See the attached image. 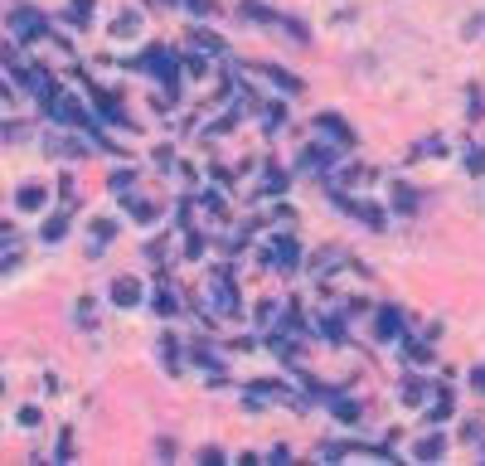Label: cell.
Returning a JSON list of instances; mask_svg holds the SVG:
<instances>
[{
	"mask_svg": "<svg viewBox=\"0 0 485 466\" xmlns=\"http://www.w3.org/2000/svg\"><path fill=\"white\" fill-rule=\"evenodd\" d=\"M10 34H15V39H44L49 25H44L34 10H15V15H10Z\"/></svg>",
	"mask_w": 485,
	"mask_h": 466,
	"instance_id": "cell-3",
	"label": "cell"
},
{
	"mask_svg": "<svg viewBox=\"0 0 485 466\" xmlns=\"http://www.w3.org/2000/svg\"><path fill=\"white\" fill-rule=\"evenodd\" d=\"M442 452H447V438H442V433H437V438H422L417 447H412V457H417V462H437Z\"/></svg>",
	"mask_w": 485,
	"mask_h": 466,
	"instance_id": "cell-9",
	"label": "cell"
},
{
	"mask_svg": "<svg viewBox=\"0 0 485 466\" xmlns=\"http://www.w3.org/2000/svg\"><path fill=\"white\" fill-rule=\"evenodd\" d=\"M39 233H44V243H58V238L68 233V223H63V214H54V219H44V228H39Z\"/></svg>",
	"mask_w": 485,
	"mask_h": 466,
	"instance_id": "cell-11",
	"label": "cell"
},
{
	"mask_svg": "<svg viewBox=\"0 0 485 466\" xmlns=\"http://www.w3.org/2000/svg\"><path fill=\"white\" fill-rule=\"evenodd\" d=\"M447 413H452V393H437V398H432V423L447 418Z\"/></svg>",
	"mask_w": 485,
	"mask_h": 466,
	"instance_id": "cell-14",
	"label": "cell"
},
{
	"mask_svg": "<svg viewBox=\"0 0 485 466\" xmlns=\"http://www.w3.org/2000/svg\"><path fill=\"white\" fill-rule=\"evenodd\" d=\"M316 132H330L340 146H354V132L340 122V117H335V112H321V117H316Z\"/></svg>",
	"mask_w": 485,
	"mask_h": 466,
	"instance_id": "cell-6",
	"label": "cell"
},
{
	"mask_svg": "<svg viewBox=\"0 0 485 466\" xmlns=\"http://www.w3.org/2000/svg\"><path fill=\"white\" fill-rule=\"evenodd\" d=\"M471 384H476V393H485V364H476V369H471Z\"/></svg>",
	"mask_w": 485,
	"mask_h": 466,
	"instance_id": "cell-20",
	"label": "cell"
},
{
	"mask_svg": "<svg viewBox=\"0 0 485 466\" xmlns=\"http://www.w3.org/2000/svg\"><path fill=\"white\" fill-rule=\"evenodd\" d=\"M15 204L34 214V209H44V204H49V190H39V185H25V190L15 194Z\"/></svg>",
	"mask_w": 485,
	"mask_h": 466,
	"instance_id": "cell-10",
	"label": "cell"
},
{
	"mask_svg": "<svg viewBox=\"0 0 485 466\" xmlns=\"http://www.w3.org/2000/svg\"><path fill=\"white\" fill-rule=\"evenodd\" d=\"M350 209H354V214H359L364 223H369V228H383V214H378L374 204H350Z\"/></svg>",
	"mask_w": 485,
	"mask_h": 466,
	"instance_id": "cell-12",
	"label": "cell"
},
{
	"mask_svg": "<svg viewBox=\"0 0 485 466\" xmlns=\"http://www.w3.org/2000/svg\"><path fill=\"white\" fill-rule=\"evenodd\" d=\"M20 428H39V408H20Z\"/></svg>",
	"mask_w": 485,
	"mask_h": 466,
	"instance_id": "cell-19",
	"label": "cell"
},
{
	"mask_svg": "<svg viewBox=\"0 0 485 466\" xmlns=\"http://www.w3.org/2000/svg\"><path fill=\"white\" fill-rule=\"evenodd\" d=\"M393 204H398V209H417V194H407V185H398V194H393Z\"/></svg>",
	"mask_w": 485,
	"mask_h": 466,
	"instance_id": "cell-15",
	"label": "cell"
},
{
	"mask_svg": "<svg viewBox=\"0 0 485 466\" xmlns=\"http://www.w3.org/2000/svg\"><path fill=\"white\" fill-rule=\"evenodd\" d=\"M112 302L122 306V311L141 306V282H136V277H117V282H112Z\"/></svg>",
	"mask_w": 485,
	"mask_h": 466,
	"instance_id": "cell-4",
	"label": "cell"
},
{
	"mask_svg": "<svg viewBox=\"0 0 485 466\" xmlns=\"http://www.w3.org/2000/svg\"><path fill=\"white\" fill-rule=\"evenodd\" d=\"M407 355L417 359V364H427V359H432V350H427V345H417V340H412V345H407Z\"/></svg>",
	"mask_w": 485,
	"mask_h": 466,
	"instance_id": "cell-18",
	"label": "cell"
},
{
	"mask_svg": "<svg viewBox=\"0 0 485 466\" xmlns=\"http://www.w3.org/2000/svg\"><path fill=\"white\" fill-rule=\"evenodd\" d=\"M161 355L170 359V369H180V340H170V335H165V340H161Z\"/></svg>",
	"mask_w": 485,
	"mask_h": 466,
	"instance_id": "cell-13",
	"label": "cell"
},
{
	"mask_svg": "<svg viewBox=\"0 0 485 466\" xmlns=\"http://www.w3.org/2000/svg\"><path fill=\"white\" fill-rule=\"evenodd\" d=\"M292 263H297V243H292V238H287V243H277L267 253V268H272V272H292Z\"/></svg>",
	"mask_w": 485,
	"mask_h": 466,
	"instance_id": "cell-7",
	"label": "cell"
},
{
	"mask_svg": "<svg viewBox=\"0 0 485 466\" xmlns=\"http://www.w3.org/2000/svg\"><path fill=\"white\" fill-rule=\"evenodd\" d=\"M398 330H403V311H398V306H378V335L393 340Z\"/></svg>",
	"mask_w": 485,
	"mask_h": 466,
	"instance_id": "cell-8",
	"label": "cell"
},
{
	"mask_svg": "<svg viewBox=\"0 0 485 466\" xmlns=\"http://www.w3.org/2000/svg\"><path fill=\"white\" fill-rule=\"evenodd\" d=\"M214 302L223 316H238V292H233V282H228V272L214 277Z\"/></svg>",
	"mask_w": 485,
	"mask_h": 466,
	"instance_id": "cell-5",
	"label": "cell"
},
{
	"mask_svg": "<svg viewBox=\"0 0 485 466\" xmlns=\"http://www.w3.org/2000/svg\"><path fill=\"white\" fill-rule=\"evenodd\" d=\"M238 10H242V20H262V25L287 29L292 39H306V25H301V20H287V15H277V10H267V5H257V0H242Z\"/></svg>",
	"mask_w": 485,
	"mask_h": 466,
	"instance_id": "cell-1",
	"label": "cell"
},
{
	"mask_svg": "<svg viewBox=\"0 0 485 466\" xmlns=\"http://www.w3.org/2000/svg\"><path fill=\"white\" fill-rule=\"evenodd\" d=\"M73 20H92V0H73Z\"/></svg>",
	"mask_w": 485,
	"mask_h": 466,
	"instance_id": "cell-17",
	"label": "cell"
},
{
	"mask_svg": "<svg viewBox=\"0 0 485 466\" xmlns=\"http://www.w3.org/2000/svg\"><path fill=\"white\" fill-rule=\"evenodd\" d=\"M156 311H161V316H175L180 306H175V297H170V292H161V297H156Z\"/></svg>",
	"mask_w": 485,
	"mask_h": 466,
	"instance_id": "cell-16",
	"label": "cell"
},
{
	"mask_svg": "<svg viewBox=\"0 0 485 466\" xmlns=\"http://www.w3.org/2000/svg\"><path fill=\"white\" fill-rule=\"evenodd\" d=\"M141 68H151V73H156V78H161L165 88L175 92V83H180V63H175V58L165 54V49H151V54L141 58Z\"/></svg>",
	"mask_w": 485,
	"mask_h": 466,
	"instance_id": "cell-2",
	"label": "cell"
}]
</instances>
